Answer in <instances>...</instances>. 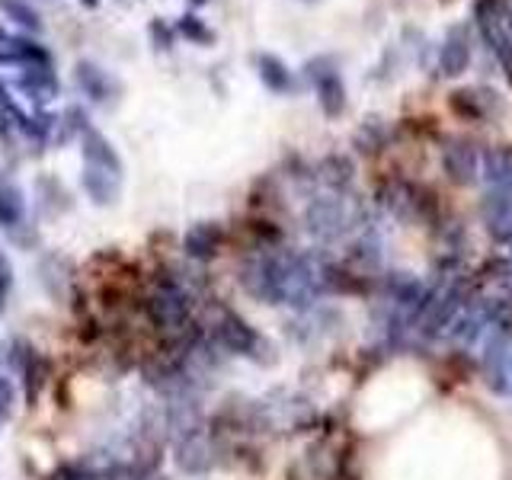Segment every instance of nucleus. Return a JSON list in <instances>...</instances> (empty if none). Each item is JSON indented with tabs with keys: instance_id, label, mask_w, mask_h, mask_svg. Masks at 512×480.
Segmentation results:
<instances>
[{
	"instance_id": "nucleus-8",
	"label": "nucleus",
	"mask_w": 512,
	"mask_h": 480,
	"mask_svg": "<svg viewBox=\"0 0 512 480\" xmlns=\"http://www.w3.org/2000/svg\"><path fill=\"white\" fill-rule=\"evenodd\" d=\"M221 228L212 221H199V224H192V228L186 231L183 237V250L186 256H192V260H212V256L218 253L221 247Z\"/></svg>"
},
{
	"instance_id": "nucleus-18",
	"label": "nucleus",
	"mask_w": 512,
	"mask_h": 480,
	"mask_svg": "<svg viewBox=\"0 0 512 480\" xmlns=\"http://www.w3.org/2000/svg\"><path fill=\"white\" fill-rule=\"evenodd\" d=\"M39 205L45 208L48 215H64V212H71V192L64 189L55 176H39Z\"/></svg>"
},
{
	"instance_id": "nucleus-9",
	"label": "nucleus",
	"mask_w": 512,
	"mask_h": 480,
	"mask_svg": "<svg viewBox=\"0 0 512 480\" xmlns=\"http://www.w3.org/2000/svg\"><path fill=\"white\" fill-rule=\"evenodd\" d=\"M80 186H84L87 199L93 205H116L122 196V180L112 173H103V170L84 167V173H80Z\"/></svg>"
},
{
	"instance_id": "nucleus-17",
	"label": "nucleus",
	"mask_w": 512,
	"mask_h": 480,
	"mask_svg": "<svg viewBox=\"0 0 512 480\" xmlns=\"http://www.w3.org/2000/svg\"><path fill=\"white\" fill-rule=\"evenodd\" d=\"M445 170H448V176H455L458 183H468V180H474V170H477V154H474L471 144H464V141L448 144V148H445Z\"/></svg>"
},
{
	"instance_id": "nucleus-16",
	"label": "nucleus",
	"mask_w": 512,
	"mask_h": 480,
	"mask_svg": "<svg viewBox=\"0 0 512 480\" xmlns=\"http://www.w3.org/2000/svg\"><path fill=\"white\" fill-rule=\"evenodd\" d=\"M176 464L189 474H199L208 468V448H205V442L196 429L186 432V436L180 439V445H176Z\"/></svg>"
},
{
	"instance_id": "nucleus-22",
	"label": "nucleus",
	"mask_w": 512,
	"mask_h": 480,
	"mask_svg": "<svg viewBox=\"0 0 512 480\" xmlns=\"http://www.w3.org/2000/svg\"><path fill=\"white\" fill-rule=\"evenodd\" d=\"M10 292H13V266L7 260V253L0 250V314H4V308H7Z\"/></svg>"
},
{
	"instance_id": "nucleus-21",
	"label": "nucleus",
	"mask_w": 512,
	"mask_h": 480,
	"mask_svg": "<svg viewBox=\"0 0 512 480\" xmlns=\"http://www.w3.org/2000/svg\"><path fill=\"white\" fill-rule=\"evenodd\" d=\"M148 36H151V45L157 48V52H170V48H173V39H176V29L157 16V20L148 23Z\"/></svg>"
},
{
	"instance_id": "nucleus-5",
	"label": "nucleus",
	"mask_w": 512,
	"mask_h": 480,
	"mask_svg": "<svg viewBox=\"0 0 512 480\" xmlns=\"http://www.w3.org/2000/svg\"><path fill=\"white\" fill-rule=\"evenodd\" d=\"M80 154H84V167L90 170H103V173H112V176H119L122 180V173H125V164H122V157L116 151V144H112L100 128H87L84 135H80Z\"/></svg>"
},
{
	"instance_id": "nucleus-4",
	"label": "nucleus",
	"mask_w": 512,
	"mask_h": 480,
	"mask_svg": "<svg viewBox=\"0 0 512 480\" xmlns=\"http://www.w3.org/2000/svg\"><path fill=\"white\" fill-rule=\"evenodd\" d=\"M39 64H55L52 52L32 36L23 32L0 29V68H39Z\"/></svg>"
},
{
	"instance_id": "nucleus-24",
	"label": "nucleus",
	"mask_w": 512,
	"mask_h": 480,
	"mask_svg": "<svg viewBox=\"0 0 512 480\" xmlns=\"http://www.w3.org/2000/svg\"><path fill=\"white\" fill-rule=\"evenodd\" d=\"M77 4H84L87 10H96V7H100V0H77Z\"/></svg>"
},
{
	"instance_id": "nucleus-23",
	"label": "nucleus",
	"mask_w": 512,
	"mask_h": 480,
	"mask_svg": "<svg viewBox=\"0 0 512 480\" xmlns=\"http://www.w3.org/2000/svg\"><path fill=\"white\" fill-rule=\"evenodd\" d=\"M13 407H16V384H13V378L0 375V420H7Z\"/></svg>"
},
{
	"instance_id": "nucleus-7",
	"label": "nucleus",
	"mask_w": 512,
	"mask_h": 480,
	"mask_svg": "<svg viewBox=\"0 0 512 480\" xmlns=\"http://www.w3.org/2000/svg\"><path fill=\"white\" fill-rule=\"evenodd\" d=\"M215 340L228 352H237V356H250V352L260 346V336L247 327V320H240L231 311L221 314V320L215 324Z\"/></svg>"
},
{
	"instance_id": "nucleus-15",
	"label": "nucleus",
	"mask_w": 512,
	"mask_h": 480,
	"mask_svg": "<svg viewBox=\"0 0 512 480\" xmlns=\"http://www.w3.org/2000/svg\"><path fill=\"white\" fill-rule=\"evenodd\" d=\"M0 13H4L10 23L20 26L26 36H39L45 29L42 13L32 7V0H0Z\"/></svg>"
},
{
	"instance_id": "nucleus-27",
	"label": "nucleus",
	"mask_w": 512,
	"mask_h": 480,
	"mask_svg": "<svg viewBox=\"0 0 512 480\" xmlns=\"http://www.w3.org/2000/svg\"><path fill=\"white\" fill-rule=\"evenodd\" d=\"M304 4H317V0H304Z\"/></svg>"
},
{
	"instance_id": "nucleus-11",
	"label": "nucleus",
	"mask_w": 512,
	"mask_h": 480,
	"mask_svg": "<svg viewBox=\"0 0 512 480\" xmlns=\"http://www.w3.org/2000/svg\"><path fill=\"white\" fill-rule=\"evenodd\" d=\"M256 74H260L263 87L272 93H292L295 90V74L288 71V64L279 55H256Z\"/></svg>"
},
{
	"instance_id": "nucleus-19",
	"label": "nucleus",
	"mask_w": 512,
	"mask_h": 480,
	"mask_svg": "<svg viewBox=\"0 0 512 480\" xmlns=\"http://www.w3.org/2000/svg\"><path fill=\"white\" fill-rule=\"evenodd\" d=\"M173 29H176V36H183L192 45H202V48L215 45V29L208 26L202 16H196V13H183L180 20L173 23Z\"/></svg>"
},
{
	"instance_id": "nucleus-20",
	"label": "nucleus",
	"mask_w": 512,
	"mask_h": 480,
	"mask_svg": "<svg viewBox=\"0 0 512 480\" xmlns=\"http://www.w3.org/2000/svg\"><path fill=\"white\" fill-rule=\"evenodd\" d=\"M487 173L500 186H512V151H490L487 154Z\"/></svg>"
},
{
	"instance_id": "nucleus-6",
	"label": "nucleus",
	"mask_w": 512,
	"mask_h": 480,
	"mask_svg": "<svg viewBox=\"0 0 512 480\" xmlns=\"http://www.w3.org/2000/svg\"><path fill=\"white\" fill-rule=\"evenodd\" d=\"M13 87L36 106H45V103H52L58 96L61 80L55 74V64H39V68H20V71H16Z\"/></svg>"
},
{
	"instance_id": "nucleus-14",
	"label": "nucleus",
	"mask_w": 512,
	"mask_h": 480,
	"mask_svg": "<svg viewBox=\"0 0 512 480\" xmlns=\"http://www.w3.org/2000/svg\"><path fill=\"white\" fill-rule=\"evenodd\" d=\"M468 61H471V45H468V39H464V32L455 29L452 36H448V42L442 45V52H439V68H442V74L455 77V74H461L464 68H468Z\"/></svg>"
},
{
	"instance_id": "nucleus-13",
	"label": "nucleus",
	"mask_w": 512,
	"mask_h": 480,
	"mask_svg": "<svg viewBox=\"0 0 512 480\" xmlns=\"http://www.w3.org/2000/svg\"><path fill=\"white\" fill-rule=\"evenodd\" d=\"M452 106L468 119H484L496 109V93L487 87H468V90H458L452 96Z\"/></svg>"
},
{
	"instance_id": "nucleus-12",
	"label": "nucleus",
	"mask_w": 512,
	"mask_h": 480,
	"mask_svg": "<svg viewBox=\"0 0 512 480\" xmlns=\"http://www.w3.org/2000/svg\"><path fill=\"white\" fill-rule=\"evenodd\" d=\"M39 279L45 285V292L52 295L55 301H64V295H68L71 288V263L64 260V256H45L42 266H39Z\"/></svg>"
},
{
	"instance_id": "nucleus-28",
	"label": "nucleus",
	"mask_w": 512,
	"mask_h": 480,
	"mask_svg": "<svg viewBox=\"0 0 512 480\" xmlns=\"http://www.w3.org/2000/svg\"><path fill=\"white\" fill-rule=\"evenodd\" d=\"M0 423H4V420H0Z\"/></svg>"
},
{
	"instance_id": "nucleus-26",
	"label": "nucleus",
	"mask_w": 512,
	"mask_h": 480,
	"mask_svg": "<svg viewBox=\"0 0 512 480\" xmlns=\"http://www.w3.org/2000/svg\"><path fill=\"white\" fill-rule=\"evenodd\" d=\"M0 362H4V346H0Z\"/></svg>"
},
{
	"instance_id": "nucleus-3",
	"label": "nucleus",
	"mask_w": 512,
	"mask_h": 480,
	"mask_svg": "<svg viewBox=\"0 0 512 480\" xmlns=\"http://www.w3.org/2000/svg\"><path fill=\"white\" fill-rule=\"evenodd\" d=\"M304 77L311 80L314 90H317V103L324 109V116L336 119L340 112L346 109V84L336 64L330 58H314L304 64Z\"/></svg>"
},
{
	"instance_id": "nucleus-10",
	"label": "nucleus",
	"mask_w": 512,
	"mask_h": 480,
	"mask_svg": "<svg viewBox=\"0 0 512 480\" xmlns=\"http://www.w3.org/2000/svg\"><path fill=\"white\" fill-rule=\"evenodd\" d=\"M26 224V196L13 180H0V228L7 234Z\"/></svg>"
},
{
	"instance_id": "nucleus-25",
	"label": "nucleus",
	"mask_w": 512,
	"mask_h": 480,
	"mask_svg": "<svg viewBox=\"0 0 512 480\" xmlns=\"http://www.w3.org/2000/svg\"><path fill=\"white\" fill-rule=\"evenodd\" d=\"M189 4H192V7H205V4H208V0H189Z\"/></svg>"
},
{
	"instance_id": "nucleus-1",
	"label": "nucleus",
	"mask_w": 512,
	"mask_h": 480,
	"mask_svg": "<svg viewBox=\"0 0 512 480\" xmlns=\"http://www.w3.org/2000/svg\"><path fill=\"white\" fill-rule=\"evenodd\" d=\"M144 308H148V317L151 324L160 327V330H180L186 327L189 320V311H192V298L186 288L176 282L173 276L160 279L154 285V292L144 301Z\"/></svg>"
},
{
	"instance_id": "nucleus-2",
	"label": "nucleus",
	"mask_w": 512,
	"mask_h": 480,
	"mask_svg": "<svg viewBox=\"0 0 512 480\" xmlns=\"http://www.w3.org/2000/svg\"><path fill=\"white\" fill-rule=\"evenodd\" d=\"M74 87L96 106H116L122 96V80L90 58H80L74 64Z\"/></svg>"
}]
</instances>
